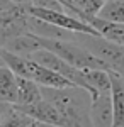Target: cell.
Listing matches in <instances>:
<instances>
[{
  "mask_svg": "<svg viewBox=\"0 0 124 127\" xmlns=\"http://www.w3.org/2000/svg\"><path fill=\"white\" fill-rule=\"evenodd\" d=\"M39 100H43L41 87L32 80L17 76V102H15V105H31Z\"/></svg>",
  "mask_w": 124,
  "mask_h": 127,
  "instance_id": "cell-11",
  "label": "cell"
},
{
  "mask_svg": "<svg viewBox=\"0 0 124 127\" xmlns=\"http://www.w3.org/2000/svg\"><path fill=\"white\" fill-rule=\"evenodd\" d=\"M19 112L26 114L29 119H32L34 122H41V124H48V126L55 127H63V119L60 115L55 105H51L48 100H39L36 103L31 105H14Z\"/></svg>",
  "mask_w": 124,
  "mask_h": 127,
  "instance_id": "cell-5",
  "label": "cell"
},
{
  "mask_svg": "<svg viewBox=\"0 0 124 127\" xmlns=\"http://www.w3.org/2000/svg\"><path fill=\"white\" fill-rule=\"evenodd\" d=\"M85 76L97 95L111 93V73L107 69H85Z\"/></svg>",
  "mask_w": 124,
  "mask_h": 127,
  "instance_id": "cell-13",
  "label": "cell"
},
{
  "mask_svg": "<svg viewBox=\"0 0 124 127\" xmlns=\"http://www.w3.org/2000/svg\"><path fill=\"white\" fill-rule=\"evenodd\" d=\"M29 15L36 17L39 20H44L55 27H60L63 31L73 32V34H87V36H99L90 24H87L85 20H82L80 17H76L70 12H60V10H49V9H39V7H32L27 5ZM100 37V36H99Z\"/></svg>",
  "mask_w": 124,
  "mask_h": 127,
  "instance_id": "cell-4",
  "label": "cell"
},
{
  "mask_svg": "<svg viewBox=\"0 0 124 127\" xmlns=\"http://www.w3.org/2000/svg\"><path fill=\"white\" fill-rule=\"evenodd\" d=\"M32 61V59H31ZM32 81H36L41 88H66V87H75L71 81H68L65 76H61L60 73L53 71L49 68H44L38 63L32 61L31 64V78Z\"/></svg>",
  "mask_w": 124,
  "mask_h": 127,
  "instance_id": "cell-7",
  "label": "cell"
},
{
  "mask_svg": "<svg viewBox=\"0 0 124 127\" xmlns=\"http://www.w3.org/2000/svg\"><path fill=\"white\" fill-rule=\"evenodd\" d=\"M99 17L111 22H123L124 24V0H107Z\"/></svg>",
  "mask_w": 124,
  "mask_h": 127,
  "instance_id": "cell-14",
  "label": "cell"
},
{
  "mask_svg": "<svg viewBox=\"0 0 124 127\" xmlns=\"http://www.w3.org/2000/svg\"><path fill=\"white\" fill-rule=\"evenodd\" d=\"M107 0H83V5L80 9L82 14V20H87L88 17H95L99 15V12L102 10Z\"/></svg>",
  "mask_w": 124,
  "mask_h": 127,
  "instance_id": "cell-16",
  "label": "cell"
},
{
  "mask_svg": "<svg viewBox=\"0 0 124 127\" xmlns=\"http://www.w3.org/2000/svg\"><path fill=\"white\" fill-rule=\"evenodd\" d=\"M85 22L90 24L99 32V36L102 39L114 42V44H119V46H124V24L123 22H111V20H105L102 17H99V15L88 17Z\"/></svg>",
  "mask_w": 124,
  "mask_h": 127,
  "instance_id": "cell-8",
  "label": "cell"
},
{
  "mask_svg": "<svg viewBox=\"0 0 124 127\" xmlns=\"http://www.w3.org/2000/svg\"><path fill=\"white\" fill-rule=\"evenodd\" d=\"M12 108H14V105H12V103L0 102V124H2V122H3V119L7 117L10 112H12Z\"/></svg>",
  "mask_w": 124,
  "mask_h": 127,
  "instance_id": "cell-17",
  "label": "cell"
},
{
  "mask_svg": "<svg viewBox=\"0 0 124 127\" xmlns=\"http://www.w3.org/2000/svg\"><path fill=\"white\" fill-rule=\"evenodd\" d=\"M38 37V42L41 49H48L55 53L58 58L66 61L68 64L75 66L78 69H107L105 63L100 58H97L94 53H90L85 46L75 41H63V39H46V37Z\"/></svg>",
  "mask_w": 124,
  "mask_h": 127,
  "instance_id": "cell-2",
  "label": "cell"
},
{
  "mask_svg": "<svg viewBox=\"0 0 124 127\" xmlns=\"http://www.w3.org/2000/svg\"><path fill=\"white\" fill-rule=\"evenodd\" d=\"M60 2L63 3V7H65L70 14H73V15H76V17H78V12H76V9L73 7V2H71V0H60Z\"/></svg>",
  "mask_w": 124,
  "mask_h": 127,
  "instance_id": "cell-18",
  "label": "cell"
},
{
  "mask_svg": "<svg viewBox=\"0 0 124 127\" xmlns=\"http://www.w3.org/2000/svg\"><path fill=\"white\" fill-rule=\"evenodd\" d=\"M111 73V98H112V112H114V126L124 127V78Z\"/></svg>",
  "mask_w": 124,
  "mask_h": 127,
  "instance_id": "cell-9",
  "label": "cell"
},
{
  "mask_svg": "<svg viewBox=\"0 0 124 127\" xmlns=\"http://www.w3.org/2000/svg\"><path fill=\"white\" fill-rule=\"evenodd\" d=\"M43 98L55 105L63 119V127H92L90 103L92 98L80 87L66 88H41Z\"/></svg>",
  "mask_w": 124,
  "mask_h": 127,
  "instance_id": "cell-1",
  "label": "cell"
},
{
  "mask_svg": "<svg viewBox=\"0 0 124 127\" xmlns=\"http://www.w3.org/2000/svg\"><path fill=\"white\" fill-rule=\"evenodd\" d=\"M0 102L12 105L17 102V76L7 66L0 68Z\"/></svg>",
  "mask_w": 124,
  "mask_h": 127,
  "instance_id": "cell-12",
  "label": "cell"
},
{
  "mask_svg": "<svg viewBox=\"0 0 124 127\" xmlns=\"http://www.w3.org/2000/svg\"><path fill=\"white\" fill-rule=\"evenodd\" d=\"M2 66H5V64H3V59H2V56H0V68H2Z\"/></svg>",
  "mask_w": 124,
  "mask_h": 127,
  "instance_id": "cell-22",
  "label": "cell"
},
{
  "mask_svg": "<svg viewBox=\"0 0 124 127\" xmlns=\"http://www.w3.org/2000/svg\"><path fill=\"white\" fill-rule=\"evenodd\" d=\"M32 122H34L32 119H29L26 114L19 112L17 108L14 107L12 112L3 119V122L0 124V127H29Z\"/></svg>",
  "mask_w": 124,
  "mask_h": 127,
  "instance_id": "cell-15",
  "label": "cell"
},
{
  "mask_svg": "<svg viewBox=\"0 0 124 127\" xmlns=\"http://www.w3.org/2000/svg\"><path fill=\"white\" fill-rule=\"evenodd\" d=\"M10 2L15 3V5H31L32 0H10Z\"/></svg>",
  "mask_w": 124,
  "mask_h": 127,
  "instance_id": "cell-20",
  "label": "cell"
},
{
  "mask_svg": "<svg viewBox=\"0 0 124 127\" xmlns=\"http://www.w3.org/2000/svg\"><path fill=\"white\" fill-rule=\"evenodd\" d=\"M14 3L10 2V0H0V12L2 10H5V9H9V7H12Z\"/></svg>",
  "mask_w": 124,
  "mask_h": 127,
  "instance_id": "cell-19",
  "label": "cell"
},
{
  "mask_svg": "<svg viewBox=\"0 0 124 127\" xmlns=\"http://www.w3.org/2000/svg\"><path fill=\"white\" fill-rule=\"evenodd\" d=\"M29 127H55V126H48V124H41V122H32Z\"/></svg>",
  "mask_w": 124,
  "mask_h": 127,
  "instance_id": "cell-21",
  "label": "cell"
},
{
  "mask_svg": "<svg viewBox=\"0 0 124 127\" xmlns=\"http://www.w3.org/2000/svg\"><path fill=\"white\" fill-rule=\"evenodd\" d=\"M78 36L83 39L82 46H85L90 53H94L97 58L102 59L109 71L124 78V46L109 42L99 36H87V34H78Z\"/></svg>",
  "mask_w": 124,
  "mask_h": 127,
  "instance_id": "cell-3",
  "label": "cell"
},
{
  "mask_svg": "<svg viewBox=\"0 0 124 127\" xmlns=\"http://www.w3.org/2000/svg\"><path fill=\"white\" fill-rule=\"evenodd\" d=\"M2 49H7L10 53H14V54L29 58L32 53H36L38 49H41V46H39L38 37H36L34 34L26 32V34H20L17 37L10 39L9 42H5V44L2 46Z\"/></svg>",
  "mask_w": 124,
  "mask_h": 127,
  "instance_id": "cell-10",
  "label": "cell"
},
{
  "mask_svg": "<svg viewBox=\"0 0 124 127\" xmlns=\"http://www.w3.org/2000/svg\"><path fill=\"white\" fill-rule=\"evenodd\" d=\"M90 124L92 127H112L114 126V112H112V98L111 93H100L90 103Z\"/></svg>",
  "mask_w": 124,
  "mask_h": 127,
  "instance_id": "cell-6",
  "label": "cell"
}]
</instances>
